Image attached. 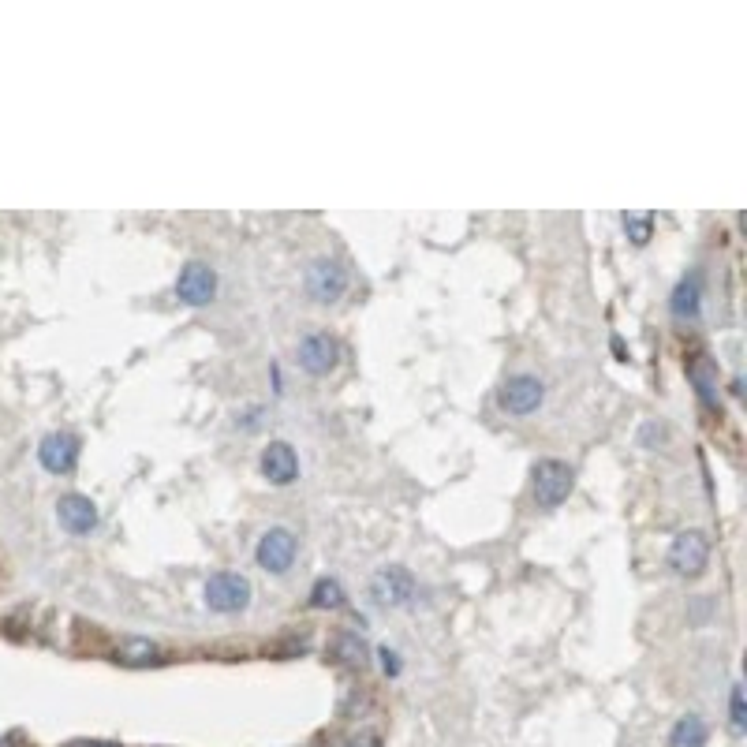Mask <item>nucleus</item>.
I'll list each match as a JSON object with an SVG mask.
<instances>
[{"label": "nucleus", "mask_w": 747, "mask_h": 747, "mask_svg": "<svg viewBox=\"0 0 747 747\" xmlns=\"http://www.w3.org/2000/svg\"><path fill=\"white\" fill-rule=\"evenodd\" d=\"M206 606L213 613H240L251 606V583L240 572H213L206 579Z\"/></svg>", "instance_id": "1"}, {"label": "nucleus", "mask_w": 747, "mask_h": 747, "mask_svg": "<svg viewBox=\"0 0 747 747\" xmlns=\"http://www.w3.org/2000/svg\"><path fill=\"white\" fill-rule=\"evenodd\" d=\"M370 594H374L378 606H393V609L408 606L411 598H415V576H411L404 564H385L370 579Z\"/></svg>", "instance_id": "2"}, {"label": "nucleus", "mask_w": 747, "mask_h": 747, "mask_svg": "<svg viewBox=\"0 0 747 747\" xmlns=\"http://www.w3.org/2000/svg\"><path fill=\"white\" fill-rule=\"evenodd\" d=\"M572 467L561 460H538L535 464V501L538 508H557L564 497L572 494Z\"/></svg>", "instance_id": "3"}, {"label": "nucleus", "mask_w": 747, "mask_h": 747, "mask_svg": "<svg viewBox=\"0 0 747 747\" xmlns=\"http://www.w3.org/2000/svg\"><path fill=\"white\" fill-rule=\"evenodd\" d=\"M303 284H307V296L314 303H333V299H340L348 292V273L333 258H314L311 266H307Z\"/></svg>", "instance_id": "4"}, {"label": "nucleus", "mask_w": 747, "mask_h": 747, "mask_svg": "<svg viewBox=\"0 0 747 747\" xmlns=\"http://www.w3.org/2000/svg\"><path fill=\"white\" fill-rule=\"evenodd\" d=\"M254 561L262 564L273 576H284L292 561H296V535L288 527H269L266 535L258 538V550H254Z\"/></svg>", "instance_id": "5"}, {"label": "nucleus", "mask_w": 747, "mask_h": 747, "mask_svg": "<svg viewBox=\"0 0 747 747\" xmlns=\"http://www.w3.org/2000/svg\"><path fill=\"white\" fill-rule=\"evenodd\" d=\"M497 400H501V408H505L508 415H531V411L546 400V385H542L535 374H512V378L501 385Z\"/></svg>", "instance_id": "6"}, {"label": "nucleus", "mask_w": 747, "mask_h": 747, "mask_svg": "<svg viewBox=\"0 0 747 747\" xmlns=\"http://www.w3.org/2000/svg\"><path fill=\"white\" fill-rule=\"evenodd\" d=\"M710 561V538L703 531H680L669 546V564L677 568L680 576H699Z\"/></svg>", "instance_id": "7"}, {"label": "nucleus", "mask_w": 747, "mask_h": 747, "mask_svg": "<svg viewBox=\"0 0 747 747\" xmlns=\"http://www.w3.org/2000/svg\"><path fill=\"white\" fill-rule=\"evenodd\" d=\"M176 296L184 299L187 307H206L213 296H217V273H213L206 262H187L176 277Z\"/></svg>", "instance_id": "8"}, {"label": "nucleus", "mask_w": 747, "mask_h": 747, "mask_svg": "<svg viewBox=\"0 0 747 747\" xmlns=\"http://www.w3.org/2000/svg\"><path fill=\"white\" fill-rule=\"evenodd\" d=\"M340 359V344L329 333H307L299 340V367L314 374V378H325L329 370L337 367Z\"/></svg>", "instance_id": "9"}, {"label": "nucleus", "mask_w": 747, "mask_h": 747, "mask_svg": "<svg viewBox=\"0 0 747 747\" xmlns=\"http://www.w3.org/2000/svg\"><path fill=\"white\" fill-rule=\"evenodd\" d=\"M38 460H42L45 471H53V475H68L71 467H75V460H79V437L68 434V430H53V434H45L42 445H38Z\"/></svg>", "instance_id": "10"}, {"label": "nucleus", "mask_w": 747, "mask_h": 747, "mask_svg": "<svg viewBox=\"0 0 747 747\" xmlns=\"http://www.w3.org/2000/svg\"><path fill=\"white\" fill-rule=\"evenodd\" d=\"M57 520L71 535H90L98 527V505L83 494H64L57 501Z\"/></svg>", "instance_id": "11"}, {"label": "nucleus", "mask_w": 747, "mask_h": 747, "mask_svg": "<svg viewBox=\"0 0 747 747\" xmlns=\"http://www.w3.org/2000/svg\"><path fill=\"white\" fill-rule=\"evenodd\" d=\"M262 475H266L273 486H288V482H296L299 475V456L296 449L288 445V441H269L266 449H262Z\"/></svg>", "instance_id": "12"}, {"label": "nucleus", "mask_w": 747, "mask_h": 747, "mask_svg": "<svg viewBox=\"0 0 747 747\" xmlns=\"http://www.w3.org/2000/svg\"><path fill=\"white\" fill-rule=\"evenodd\" d=\"M688 378L695 381L699 400H703L706 408H718V378H714V367H710V359H706V355H695V359H691Z\"/></svg>", "instance_id": "13"}, {"label": "nucleus", "mask_w": 747, "mask_h": 747, "mask_svg": "<svg viewBox=\"0 0 747 747\" xmlns=\"http://www.w3.org/2000/svg\"><path fill=\"white\" fill-rule=\"evenodd\" d=\"M706 721L699 718V714H688V718H680L677 725H673V733H669V747H706Z\"/></svg>", "instance_id": "14"}, {"label": "nucleus", "mask_w": 747, "mask_h": 747, "mask_svg": "<svg viewBox=\"0 0 747 747\" xmlns=\"http://www.w3.org/2000/svg\"><path fill=\"white\" fill-rule=\"evenodd\" d=\"M673 314L680 322H691L699 314V277H684L673 292Z\"/></svg>", "instance_id": "15"}, {"label": "nucleus", "mask_w": 747, "mask_h": 747, "mask_svg": "<svg viewBox=\"0 0 747 747\" xmlns=\"http://www.w3.org/2000/svg\"><path fill=\"white\" fill-rule=\"evenodd\" d=\"M311 602L318 609H340V606H344V587H340L337 579H329V576L318 579V583H314V591H311Z\"/></svg>", "instance_id": "16"}, {"label": "nucleus", "mask_w": 747, "mask_h": 747, "mask_svg": "<svg viewBox=\"0 0 747 747\" xmlns=\"http://www.w3.org/2000/svg\"><path fill=\"white\" fill-rule=\"evenodd\" d=\"M333 654H337L340 662L348 665H363L367 662V647H363V639L359 635H337V643H333Z\"/></svg>", "instance_id": "17"}, {"label": "nucleus", "mask_w": 747, "mask_h": 747, "mask_svg": "<svg viewBox=\"0 0 747 747\" xmlns=\"http://www.w3.org/2000/svg\"><path fill=\"white\" fill-rule=\"evenodd\" d=\"M157 654H161V650H157L154 643H146V639H131L124 650V662L127 665H146V662H157Z\"/></svg>", "instance_id": "18"}, {"label": "nucleus", "mask_w": 747, "mask_h": 747, "mask_svg": "<svg viewBox=\"0 0 747 747\" xmlns=\"http://www.w3.org/2000/svg\"><path fill=\"white\" fill-rule=\"evenodd\" d=\"M729 718H733V733H744L747 710H744V688H740V684H733V691H729Z\"/></svg>", "instance_id": "19"}, {"label": "nucleus", "mask_w": 747, "mask_h": 747, "mask_svg": "<svg viewBox=\"0 0 747 747\" xmlns=\"http://www.w3.org/2000/svg\"><path fill=\"white\" fill-rule=\"evenodd\" d=\"M624 228L635 243H647L650 240V217H624Z\"/></svg>", "instance_id": "20"}, {"label": "nucleus", "mask_w": 747, "mask_h": 747, "mask_svg": "<svg viewBox=\"0 0 747 747\" xmlns=\"http://www.w3.org/2000/svg\"><path fill=\"white\" fill-rule=\"evenodd\" d=\"M340 747H381V736L378 733H370V729H363V733H355L348 736Z\"/></svg>", "instance_id": "21"}, {"label": "nucleus", "mask_w": 747, "mask_h": 747, "mask_svg": "<svg viewBox=\"0 0 747 747\" xmlns=\"http://www.w3.org/2000/svg\"><path fill=\"white\" fill-rule=\"evenodd\" d=\"M68 747H120V744H113V740H71Z\"/></svg>", "instance_id": "22"}, {"label": "nucleus", "mask_w": 747, "mask_h": 747, "mask_svg": "<svg viewBox=\"0 0 747 747\" xmlns=\"http://www.w3.org/2000/svg\"><path fill=\"white\" fill-rule=\"evenodd\" d=\"M19 744H23V736H19V733H12V736H4V740H0V747H19Z\"/></svg>", "instance_id": "23"}]
</instances>
